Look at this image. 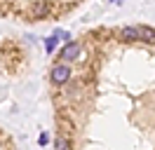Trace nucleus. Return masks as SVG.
<instances>
[{"label":"nucleus","mask_w":155,"mask_h":150,"mask_svg":"<svg viewBox=\"0 0 155 150\" xmlns=\"http://www.w3.org/2000/svg\"><path fill=\"white\" fill-rule=\"evenodd\" d=\"M52 80L57 84H66L68 80H71V68H68L66 64H59L52 68Z\"/></svg>","instance_id":"1"},{"label":"nucleus","mask_w":155,"mask_h":150,"mask_svg":"<svg viewBox=\"0 0 155 150\" xmlns=\"http://www.w3.org/2000/svg\"><path fill=\"white\" fill-rule=\"evenodd\" d=\"M59 56H61L64 61H75L78 56H80V45H78V42H68V45L61 49Z\"/></svg>","instance_id":"2"},{"label":"nucleus","mask_w":155,"mask_h":150,"mask_svg":"<svg viewBox=\"0 0 155 150\" xmlns=\"http://www.w3.org/2000/svg\"><path fill=\"white\" fill-rule=\"evenodd\" d=\"M136 35H139V40H146V42H155V28L136 26Z\"/></svg>","instance_id":"3"},{"label":"nucleus","mask_w":155,"mask_h":150,"mask_svg":"<svg viewBox=\"0 0 155 150\" xmlns=\"http://www.w3.org/2000/svg\"><path fill=\"white\" fill-rule=\"evenodd\" d=\"M120 35L125 38V40H139V35H136V26H125L122 31H120Z\"/></svg>","instance_id":"4"},{"label":"nucleus","mask_w":155,"mask_h":150,"mask_svg":"<svg viewBox=\"0 0 155 150\" xmlns=\"http://www.w3.org/2000/svg\"><path fill=\"white\" fill-rule=\"evenodd\" d=\"M57 150H71V143L66 139H59L57 141Z\"/></svg>","instance_id":"5"},{"label":"nucleus","mask_w":155,"mask_h":150,"mask_svg":"<svg viewBox=\"0 0 155 150\" xmlns=\"http://www.w3.org/2000/svg\"><path fill=\"white\" fill-rule=\"evenodd\" d=\"M33 12H35L38 17H42V14H47V5H45V2H40V5H35V9H33Z\"/></svg>","instance_id":"6"},{"label":"nucleus","mask_w":155,"mask_h":150,"mask_svg":"<svg viewBox=\"0 0 155 150\" xmlns=\"http://www.w3.org/2000/svg\"><path fill=\"white\" fill-rule=\"evenodd\" d=\"M57 40H59V38H54V35H52V38L47 40V52H52V49H54V45H57Z\"/></svg>","instance_id":"7"},{"label":"nucleus","mask_w":155,"mask_h":150,"mask_svg":"<svg viewBox=\"0 0 155 150\" xmlns=\"http://www.w3.org/2000/svg\"><path fill=\"white\" fill-rule=\"evenodd\" d=\"M113 2H122V0H113Z\"/></svg>","instance_id":"8"}]
</instances>
